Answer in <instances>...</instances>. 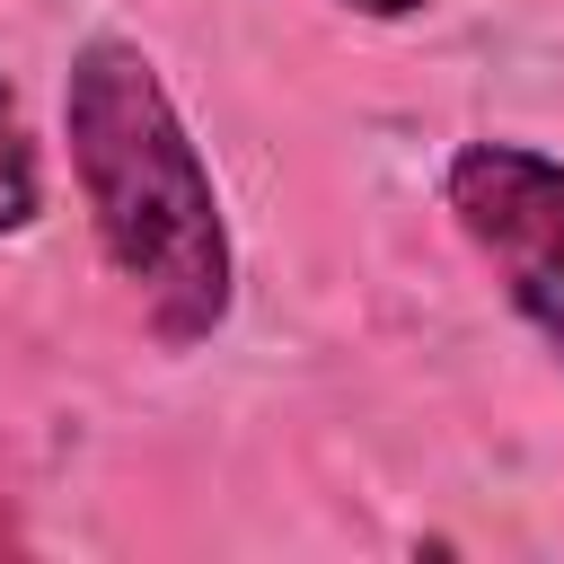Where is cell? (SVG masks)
Masks as SVG:
<instances>
[{
	"label": "cell",
	"instance_id": "6da1fadb",
	"mask_svg": "<svg viewBox=\"0 0 564 564\" xmlns=\"http://www.w3.org/2000/svg\"><path fill=\"white\" fill-rule=\"evenodd\" d=\"M62 141L88 229L167 352H194L238 308V247L212 159L132 35H88L62 79Z\"/></svg>",
	"mask_w": 564,
	"mask_h": 564
},
{
	"label": "cell",
	"instance_id": "7a4b0ae2",
	"mask_svg": "<svg viewBox=\"0 0 564 564\" xmlns=\"http://www.w3.org/2000/svg\"><path fill=\"white\" fill-rule=\"evenodd\" d=\"M441 203L467 247L494 264L520 326L564 361V159L538 141H458L441 167Z\"/></svg>",
	"mask_w": 564,
	"mask_h": 564
},
{
	"label": "cell",
	"instance_id": "3957f363",
	"mask_svg": "<svg viewBox=\"0 0 564 564\" xmlns=\"http://www.w3.org/2000/svg\"><path fill=\"white\" fill-rule=\"evenodd\" d=\"M35 220H44V159H35L26 115H18V97L0 79V238H18Z\"/></svg>",
	"mask_w": 564,
	"mask_h": 564
},
{
	"label": "cell",
	"instance_id": "277c9868",
	"mask_svg": "<svg viewBox=\"0 0 564 564\" xmlns=\"http://www.w3.org/2000/svg\"><path fill=\"white\" fill-rule=\"evenodd\" d=\"M335 9H352V18H388V26H397V18H423L432 0H335Z\"/></svg>",
	"mask_w": 564,
	"mask_h": 564
}]
</instances>
